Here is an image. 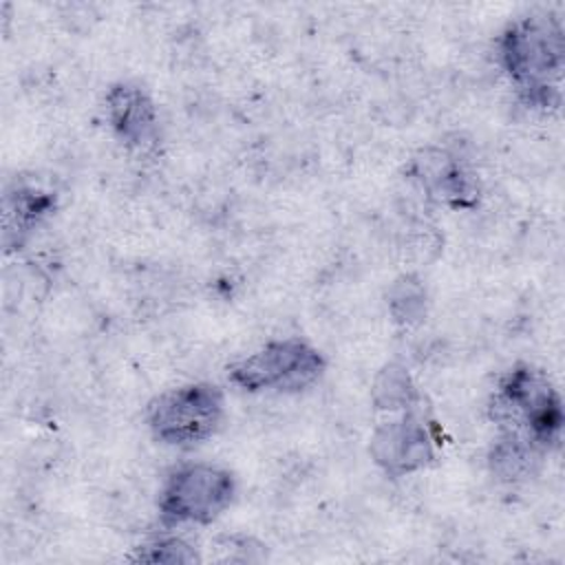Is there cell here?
I'll return each instance as SVG.
<instances>
[{
	"label": "cell",
	"instance_id": "6da1fadb",
	"mask_svg": "<svg viewBox=\"0 0 565 565\" xmlns=\"http://www.w3.org/2000/svg\"><path fill=\"white\" fill-rule=\"evenodd\" d=\"M563 31L545 15L519 18L499 38V60L519 95L534 106L561 104Z\"/></svg>",
	"mask_w": 565,
	"mask_h": 565
},
{
	"label": "cell",
	"instance_id": "3957f363",
	"mask_svg": "<svg viewBox=\"0 0 565 565\" xmlns=\"http://www.w3.org/2000/svg\"><path fill=\"white\" fill-rule=\"evenodd\" d=\"M225 397L210 382H192L152 397L146 426L152 437L172 448H192L210 439L223 424Z\"/></svg>",
	"mask_w": 565,
	"mask_h": 565
},
{
	"label": "cell",
	"instance_id": "4fadbf2b",
	"mask_svg": "<svg viewBox=\"0 0 565 565\" xmlns=\"http://www.w3.org/2000/svg\"><path fill=\"white\" fill-rule=\"evenodd\" d=\"M201 556L196 554L194 545L179 536H159L137 547L132 561L141 563H194Z\"/></svg>",
	"mask_w": 565,
	"mask_h": 565
},
{
	"label": "cell",
	"instance_id": "30bf717a",
	"mask_svg": "<svg viewBox=\"0 0 565 565\" xmlns=\"http://www.w3.org/2000/svg\"><path fill=\"white\" fill-rule=\"evenodd\" d=\"M371 399L380 411L404 413L417 404L419 395L408 375V369L399 362H388L377 371V375L373 380Z\"/></svg>",
	"mask_w": 565,
	"mask_h": 565
},
{
	"label": "cell",
	"instance_id": "7c38bea8",
	"mask_svg": "<svg viewBox=\"0 0 565 565\" xmlns=\"http://www.w3.org/2000/svg\"><path fill=\"white\" fill-rule=\"evenodd\" d=\"M388 311L399 324H415L424 318L426 294L417 278L402 276L388 289Z\"/></svg>",
	"mask_w": 565,
	"mask_h": 565
},
{
	"label": "cell",
	"instance_id": "52a82bcc",
	"mask_svg": "<svg viewBox=\"0 0 565 565\" xmlns=\"http://www.w3.org/2000/svg\"><path fill=\"white\" fill-rule=\"evenodd\" d=\"M106 121L128 150L148 152L159 141L157 106L152 97L137 84L119 82L108 88Z\"/></svg>",
	"mask_w": 565,
	"mask_h": 565
},
{
	"label": "cell",
	"instance_id": "5b68a950",
	"mask_svg": "<svg viewBox=\"0 0 565 565\" xmlns=\"http://www.w3.org/2000/svg\"><path fill=\"white\" fill-rule=\"evenodd\" d=\"M234 475L214 463H185L174 468L157 499L166 525H207L216 521L234 501Z\"/></svg>",
	"mask_w": 565,
	"mask_h": 565
},
{
	"label": "cell",
	"instance_id": "9c48e42d",
	"mask_svg": "<svg viewBox=\"0 0 565 565\" xmlns=\"http://www.w3.org/2000/svg\"><path fill=\"white\" fill-rule=\"evenodd\" d=\"M55 205L49 192L38 188H15L4 196V241L15 236V243L29 234Z\"/></svg>",
	"mask_w": 565,
	"mask_h": 565
},
{
	"label": "cell",
	"instance_id": "8992f818",
	"mask_svg": "<svg viewBox=\"0 0 565 565\" xmlns=\"http://www.w3.org/2000/svg\"><path fill=\"white\" fill-rule=\"evenodd\" d=\"M369 452L388 477H406L435 459V444L424 419L413 411H404L373 430Z\"/></svg>",
	"mask_w": 565,
	"mask_h": 565
},
{
	"label": "cell",
	"instance_id": "8fae6325",
	"mask_svg": "<svg viewBox=\"0 0 565 565\" xmlns=\"http://www.w3.org/2000/svg\"><path fill=\"white\" fill-rule=\"evenodd\" d=\"M539 446L527 441L525 437L516 433L503 430V435L497 439L492 455H490V466L501 479H519L532 472V466L539 459Z\"/></svg>",
	"mask_w": 565,
	"mask_h": 565
},
{
	"label": "cell",
	"instance_id": "7a4b0ae2",
	"mask_svg": "<svg viewBox=\"0 0 565 565\" xmlns=\"http://www.w3.org/2000/svg\"><path fill=\"white\" fill-rule=\"evenodd\" d=\"M492 417L503 430L525 437L541 450L561 439V395L547 375L530 364H516L501 377L492 399Z\"/></svg>",
	"mask_w": 565,
	"mask_h": 565
},
{
	"label": "cell",
	"instance_id": "277c9868",
	"mask_svg": "<svg viewBox=\"0 0 565 565\" xmlns=\"http://www.w3.org/2000/svg\"><path fill=\"white\" fill-rule=\"evenodd\" d=\"M324 366L316 347L300 338H282L234 362L227 380L245 393H300L322 377Z\"/></svg>",
	"mask_w": 565,
	"mask_h": 565
},
{
	"label": "cell",
	"instance_id": "ba28073f",
	"mask_svg": "<svg viewBox=\"0 0 565 565\" xmlns=\"http://www.w3.org/2000/svg\"><path fill=\"white\" fill-rule=\"evenodd\" d=\"M413 179L422 190L450 207H470L477 203V179L461 166L459 159L439 148L422 150L411 163Z\"/></svg>",
	"mask_w": 565,
	"mask_h": 565
}]
</instances>
